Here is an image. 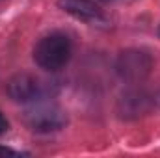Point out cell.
I'll return each instance as SVG.
<instances>
[{"mask_svg":"<svg viewBox=\"0 0 160 158\" xmlns=\"http://www.w3.org/2000/svg\"><path fill=\"white\" fill-rule=\"evenodd\" d=\"M71 52H73L71 39L62 32H52V34L45 36L43 39H39V43L36 45L34 60L41 69L60 71L67 65Z\"/></svg>","mask_w":160,"mask_h":158,"instance_id":"1","label":"cell"},{"mask_svg":"<svg viewBox=\"0 0 160 158\" xmlns=\"http://www.w3.org/2000/svg\"><path fill=\"white\" fill-rule=\"evenodd\" d=\"M24 123L34 132H54L65 125V114L52 102H34L24 112Z\"/></svg>","mask_w":160,"mask_h":158,"instance_id":"2","label":"cell"},{"mask_svg":"<svg viewBox=\"0 0 160 158\" xmlns=\"http://www.w3.org/2000/svg\"><path fill=\"white\" fill-rule=\"evenodd\" d=\"M39 91V84L28 73H19L8 82V95L17 102H30L36 101Z\"/></svg>","mask_w":160,"mask_h":158,"instance_id":"3","label":"cell"},{"mask_svg":"<svg viewBox=\"0 0 160 158\" xmlns=\"http://www.w3.org/2000/svg\"><path fill=\"white\" fill-rule=\"evenodd\" d=\"M60 7L73 17L82 19V21H99L102 17V11L97 4L91 0H60Z\"/></svg>","mask_w":160,"mask_h":158,"instance_id":"4","label":"cell"},{"mask_svg":"<svg viewBox=\"0 0 160 158\" xmlns=\"http://www.w3.org/2000/svg\"><path fill=\"white\" fill-rule=\"evenodd\" d=\"M119 69L128 78H140L142 73L149 71V60L142 52H127V54L121 56Z\"/></svg>","mask_w":160,"mask_h":158,"instance_id":"5","label":"cell"},{"mask_svg":"<svg viewBox=\"0 0 160 158\" xmlns=\"http://www.w3.org/2000/svg\"><path fill=\"white\" fill-rule=\"evenodd\" d=\"M8 130V119L4 117V114L0 112V134H4Z\"/></svg>","mask_w":160,"mask_h":158,"instance_id":"6","label":"cell"},{"mask_svg":"<svg viewBox=\"0 0 160 158\" xmlns=\"http://www.w3.org/2000/svg\"><path fill=\"white\" fill-rule=\"evenodd\" d=\"M4 155H19V153H15V151H11V149H4V147H0V156H4Z\"/></svg>","mask_w":160,"mask_h":158,"instance_id":"7","label":"cell"}]
</instances>
